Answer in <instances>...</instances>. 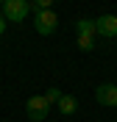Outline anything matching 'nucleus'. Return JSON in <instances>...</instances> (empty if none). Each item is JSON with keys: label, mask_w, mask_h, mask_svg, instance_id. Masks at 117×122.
Listing matches in <instances>:
<instances>
[{"label": "nucleus", "mask_w": 117, "mask_h": 122, "mask_svg": "<svg viewBox=\"0 0 117 122\" xmlns=\"http://www.w3.org/2000/svg\"><path fill=\"white\" fill-rule=\"evenodd\" d=\"M33 28H36V33H42V36L56 33V28H59V14H56L53 8H42V11H36V17H33Z\"/></svg>", "instance_id": "obj_1"}, {"label": "nucleus", "mask_w": 117, "mask_h": 122, "mask_svg": "<svg viewBox=\"0 0 117 122\" xmlns=\"http://www.w3.org/2000/svg\"><path fill=\"white\" fill-rule=\"evenodd\" d=\"M28 0H6L3 3V17H6V22H22L25 17H28Z\"/></svg>", "instance_id": "obj_2"}, {"label": "nucleus", "mask_w": 117, "mask_h": 122, "mask_svg": "<svg viewBox=\"0 0 117 122\" xmlns=\"http://www.w3.org/2000/svg\"><path fill=\"white\" fill-rule=\"evenodd\" d=\"M47 108H50V103L45 100V94L42 97H28V103H25V114H28V119L31 122H42L47 117Z\"/></svg>", "instance_id": "obj_3"}, {"label": "nucleus", "mask_w": 117, "mask_h": 122, "mask_svg": "<svg viewBox=\"0 0 117 122\" xmlns=\"http://www.w3.org/2000/svg\"><path fill=\"white\" fill-rule=\"evenodd\" d=\"M95 30H98L100 36H106V39H114L117 36V17L114 14L98 17V20H95Z\"/></svg>", "instance_id": "obj_4"}, {"label": "nucleus", "mask_w": 117, "mask_h": 122, "mask_svg": "<svg viewBox=\"0 0 117 122\" xmlns=\"http://www.w3.org/2000/svg\"><path fill=\"white\" fill-rule=\"evenodd\" d=\"M95 97H98L100 106L117 108V86H114V83H100L98 89H95Z\"/></svg>", "instance_id": "obj_5"}, {"label": "nucleus", "mask_w": 117, "mask_h": 122, "mask_svg": "<svg viewBox=\"0 0 117 122\" xmlns=\"http://www.w3.org/2000/svg\"><path fill=\"white\" fill-rule=\"evenodd\" d=\"M56 106H59V111H61V114H75V108H78V100L72 97V94H61V100H59V103H56Z\"/></svg>", "instance_id": "obj_6"}, {"label": "nucleus", "mask_w": 117, "mask_h": 122, "mask_svg": "<svg viewBox=\"0 0 117 122\" xmlns=\"http://www.w3.org/2000/svg\"><path fill=\"white\" fill-rule=\"evenodd\" d=\"M78 36H95L98 30H95V20H78Z\"/></svg>", "instance_id": "obj_7"}, {"label": "nucleus", "mask_w": 117, "mask_h": 122, "mask_svg": "<svg viewBox=\"0 0 117 122\" xmlns=\"http://www.w3.org/2000/svg\"><path fill=\"white\" fill-rule=\"evenodd\" d=\"M78 47L81 50H92L95 47V36H78Z\"/></svg>", "instance_id": "obj_8"}, {"label": "nucleus", "mask_w": 117, "mask_h": 122, "mask_svg": "<svg viewBox=\"0 0 117 122\" xmlns=\"http://www.w3.org/2000/svg\"><path fill=\"white\" fill-rule=\"evenodd\" d=\"M45 100H47V103H59V100H61V92H59V89H47Z\"/></svg>", "instance_id": "obj_9"}, {"label": "nucleus", "mask_w": 117, "mask_h": 122, "mask_svg": "<svg viewBox=\"0 0 117 122\" xmlns=\"http://www.w3.org/2000/svg\"><path fill=\"white\" fill-rule=\"evenodd\" d=\"M33 6L42 11V8H50V6H53V0H33Z\"/></svg>", "instance_id": "obj_10"}, {"label": "nucleus", "mask_w": 117, "mask_h": 122, "mask_svg": "<svg viewBox=\"0 0 117 122\" xmlns=\"http://www.w3.org/2000/svg\"><path fill=\"white\" fill-rule=\"evenodd\" d=\"M6 33V17H3V11H0V36Z\"/></svg>", "instance_id": "obj_11"}, {"label": "nucleus", "mask_w": 117, "mask_h": 122, "mask_svg": "<svg viewBox=\"0 0 117 122\" xmlns=\"http://www.w3.org/2000/svg\"><path fill=\"white\" fill-rule=\"evenodd\" d=\"M0 3H6V0H0Z\"/></svg>", "instance_id": "obj_12"}]
</instances>
